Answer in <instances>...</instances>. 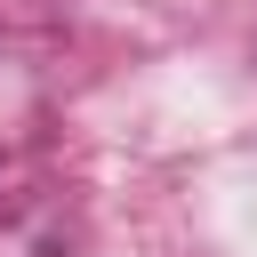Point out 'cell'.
Listing matches in <instances>:
<instances>
[]
</instances>
